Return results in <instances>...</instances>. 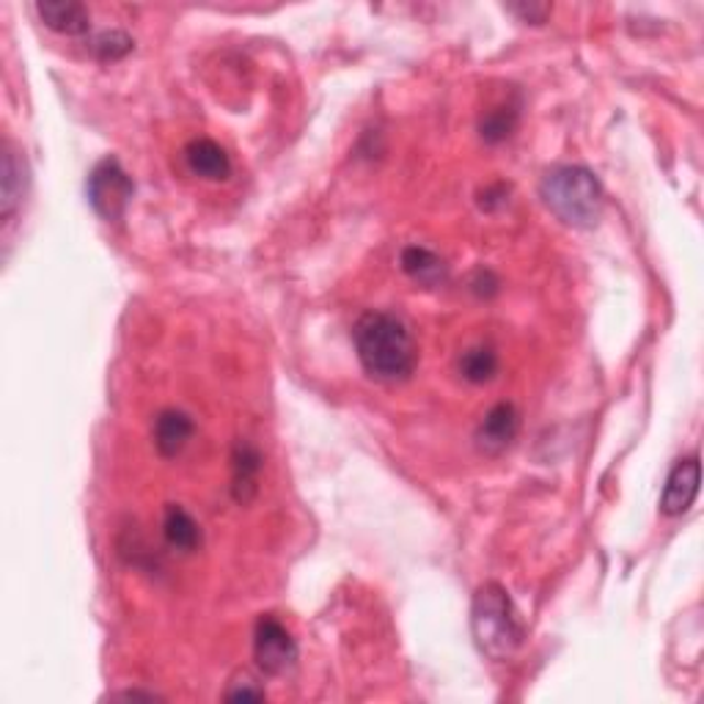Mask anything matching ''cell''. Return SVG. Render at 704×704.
Here are the masks:
<instances>
[{
  "mask_svg": "<svg viewBox=\"0 0 704 704\" xmlns=\"http://www.w3.org/2000/svg\"><path fill=\"white\" fill-rule=\"evenodd\" d=\"M358 358L369 377L380 383H402L416 372L418 346L399 317L385 311L363 314L352 330Z\"/></svg>",
  "mask_w": 704,
  "mask_h": 704,
  "instance_id": "obj_1",
  "label": "cell"
},
{
  "mask_svg": "<svg viewBox=\"0 0 704 704\" xmlns=\"http://www.w3.org/2000/svg\"><path fill=\"white\" fill-rule=\"evenodd\" d=\"M544 207L566 226L588 229L597 223L603 209V187L594 179L592 170L581 165H559L542 176L539 185Z\"/></svg>",
  "mask_w": 704,
  "mask_h": 704,
  "instance_id": "obj_2",
  "label": "cell"
},
{
  "mask_svg": "<svg viewBox=\"0 0 704 704\" xmlns=\"http://www.w3.org/2000/svg\"><path fill=\"white\" fill-rule=\"evenodd\" d=\"M471 627L479 649L493 660H509L522 644V625L501 583L487 581L473 594Z\"/></svg>",
  "mask_w": 704,
  "mask_h": 704,
  "instance_id": "obj_3",
  "label": "cell"
},
{
  "mask_svg": "<svg viewBox=\"0 0 704 704\" xmlns=\"http://www.w3.org/2000/svg\"><path fill=\"white\" fill-rule=\"evenodd\" d=\"M88 201L97 209L99 218L105 220H119L127 212L132 201V185L130 174L119 165V160L108 157L102 163L94 165V170L88 174Z\"/></svg>",
  "mask_w": 704,
  "mask_h": 704,
  "instance_id": "obj_4",
  "label": "cell"
},
{
  "mask_svg": "<svg viewBox=\"0 0 704 704\" xmlns=\"http://www.w3.org/2000/svg\"><path fill=\"white\" fill-rule=\"evenodd\" d=\"M253 658H256L258 669L270 676L286 674L295 666L297 641L286 630L284 622L275 619L273 614H264L256 622V630H253Z\"/></svg>",
  "mask_w": 704,
  "mask_h": 704,
  "instance_id": "obj_5",
  "label": "cell"
},
{
  "mask_svg": "<svg viewBox=\"0 0 704 704\" xmlns=\"http://www.w3.org/2000/svg\"><path fill=\"white\" fill-rule=\"evenodd\" d=\"M517 429H520V416H517L515 405L509 402H501L495 405L487 416L482 418L476 429V446L482 454H504L512 446V440L517 438Z\"/></svg>",
  "mask_w": 704,
  "mask_h": 704,
  "instance_id": "obj_6",
  "label": "cell"
},
{
  "mask_svg": "<svg viewBox=\"0 0 704 704\" xmlns=\"http://www.w3.org/2000/svg\"><path fill=\"white\" fill-rule=\"evenodd\" d=\"M698 495V460L688 457L671 468L669 479H666L663 498H660V509L669 517H680L682 512L691 509V504Z\"/></svg>",
  "mask_w": 704,
  "mask_h": 704,
  "instance_id": "obj_7",
  "label": "cell"
},
{
  "mask_svg": "<svg viewBox=\"0 0 704 704\" xmlns=\"http://www.w3.org/2000/svg\"><path fill=\"white\" fill-rule=\"evenodd\" d=\"M262 451L248 440H240L231 454V495L237 504H251L258 493V476H262Z\"/></svg>",
  "mask_w": 704,
  "mask_h": 704,
  "instance_id": "obj_8",
  "label": "cell"
},
{
  "mask_svg": "<svg viewBox=\"0 0 704 704\" xmlns=\"http://www.w3.org/2000/svg\"><path fill=\"white\" fill-rule=\"evenodd\" d=\"M193 432H196L193 418L187 416L185 410H176V407H168V410L157 413V418H154L152 438H154V446H157V451L165 457V460L179 457L182 451H185V446L190 443Z\"/></svg>",
  "mask_w": 704,
  "mask_h": 704,
  "instance_id": "obj_9",
  "label": "cell"
},
{
  "mask_svg": "<svg viewBox=\"0 0 704 704\" xmlns=\"http://www.w3.org/2000/svg\"><path fill=\"white\" fill-rule=\"evenodd\" d=\"M185 160L193 174L201 176V179L220 182L231 174V160L226 148L209 138H196V141L187 143Z\"/></svg>",
  "mask_w": 704,
  "mask_h": 704,
  "instance_id": "obj_10",
  "label": "cell"
},
{
  "mask_svg": "<svg viewBox=\"0 0 704 704\" xmlns=\"http://www.w3.org/2000/svg\"><path fill=\"white\" fill-rule=\"evenodd\" d=\"M36 14L42 22L53 31L66 33V36H80L91 28V14L82 3H72V0H44L36 3Z\"/></svg>",
  "mask_w": 704,
  "mask_h": 704,
  "instance_id": "obj_11",
  "label": "cell"
},
{
  "mask_svg": "<svg viewBox=\"0 0 704 704\" xmlns=\"http://www.w3.org/2000/svg\"><path fill=\"white\" fill-rule=\"evenodd\" d=\"M0 212L9 220L16 212L22 201V193H25V163L20 160L11 143L3 146V165H0Z\"/></svg>",
  "mask_w": 704,
  "mask_h": 704,
  "instance_id": "obj_12",
  "label": "cell"
},
{
  "mask_svg": "<svg viewBox=\"0 0 704 704\" xmlns=\"http://www.w3.org/2000/svg\"><path fill=\"white\" fill-rule=\"evenodd\" d=\"M163 537L170 548L182 550V553H193V550L201 548V526L179 504H168V509H165Z\"/></svg>",
  "mask_w": 704,
  "mask_h": 704,
  "instance_id": "obj_13",
  "label": "cell"
},
{
  "mask_svg": "<svg viewBox=\"0 0 704 704\" xmlns=\"http://www.w3.org/2000/svg\"><path fill=\"white\" fill-rule=\"evenodd\" d=\"M402 270L410 275L413 280L424 286H435L438 280H443L446 275V264L438 253H432L429 248L421 245H410L402 251Z\"/></svg>",
  "mask_w": 704,
  "mask_h": 704,
  "instance_id": "obj_14",
  "label": "cell"
},
{
  "mask_svg": "<svg viewBox=\"0 0 704 704\" xmlns=\"http://www.w3.org/2000/svg\"><path fill=\"white\" fill-rule=\"evenodd\" d=\"M498 372V355L490 346H471L460 358V374L473 385L490 383Z\"/></svg>",
  "mask_w": 704,
  "mask_h": 704,
  "instance_id": "obj_15",
  "label": "cell"
},
{
  "mask_svg": "<svg viewBox=\"0 0 704 704\" xmlns=\"http://www.w3.org/2000/svg\"><path fill=\"white\" fill-rule=\"evenodd\" d=\"M517 127V105H495L479 121V132L487 143H501L515 132Z\"/></svg>",
  "mask_w": 704,
  "mask_h": 704,
  "instance_id": "obj_16",
  "label": "cell"
},
{
  "mask_svg": "<svg viewBox=\"0 0 704 704\" xmlns=\"http://www.w3.org/2000/svg\"><path fill=\"white\" fill-rule=\"evenodd\" d=\"M91 50L102 61H119L132 50V38L124 31H105L94 38Z\"/></svg>",
  "mask_w": 704,
  "mask_h": 704,
  "instance_id": "obj_17",
  "label": "cell"
},
{
  "mask_svg": "<svg viewBox=\"0 0 704 704\" xmlns=\"http://www.w3.org/2000/svg\"><path fill=\"white\" fill-rule=\"evenodd\" d=\"M267 693H264V688L258 685L256 680H253L251 674H237L234 680H231L229 691H226V698L229 702H248V698H253V702H258V698H264Z\"/></svg>",
  "mask_w": 704,
  "mask_h": 704,
  "instance_id": "obj_18",
  "label": "cell"
},
{
  "mask_svg": "<svg viewBox=\"0 0 704 704\" xmlns=\"http://www.w3.org/2000/svg\"><path fill=\"white\" fill-rule=\"evenodd\" d=\"M506 11H512V14H517L520 20H528L534 22V25H539V22L544 20V16L550 14V6L544 3H522V6H506Z\"/></svg>",
  "mask_w": 704,
  "mask_h": 704,
  "instance_id": "obj_19",
  "label": "cell"
}]
</instances>
